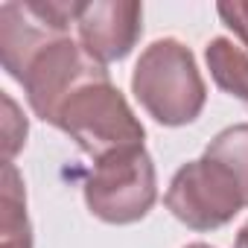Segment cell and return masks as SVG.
I'll use <instances>...</instances> for the list:
<instances>
[{
	"label": "cell",
	"mask_w": 248,
	"mask_h": 248,
	"mask_svg": "<svg viewBox=\"0 0 248 248\" xmlns=\"http://www.w3.org/2000/svg\"><path fill=\"white\" fill-rule=\"evenodd\" d=\"M204 155L210 161L222 164L233 175V181L242 190L245 207H248V123H233V126L222 129L204 146Z\"/></svg>",
	"instance_id": "cell-9"
},
{
	"label": "cell",
	"mask_w": 248,
	"mask_h": 248,
	"mask_svg": "<svg viewBox=\"0 0 248 248\" xmlns=\"http://www.w3.org/2000/svg\"><path fill=\"white\" fill-rule=\"evenodd\" d=\"M3 210H0V248H32V225L27 216L24 178L12 161L3 164Z\"/></svg>",
	"instance_id": "cell-8"
},
{
	"label": "cell",
	"mask_w": 248,
	"mask_h": 248,
	"mask_svg": "<svg viewBox=\"0 0 248 248\" xmlns=\"http://www.w3.org/2000/svg\"><path fill=\"white\" fill-rule=\"evenodd\" d=\"M216 12L222 24L242 41V50L248 53V0H233V3H216Z\"/></svg>",
	"instance_id": "cell-10"
},
{
	"label": "cell",
	"mask_w": 248,
	"mask_h": 248,
	"mask_svg": "<svg viewBox=\"0 0 248 248\" xmlns=\"http://www.w3.org/2000/svg\"><path fill=\"white\" fill-rule=\"evenodd\" d=\"M108 67L102 62H96L73 35H59L53 41H47L44 47H38L21 67V73L15 76V82L24 85L27 102L32 108V114L44 123H50V117L56 114V108L62 105V99L79 88L82 82L93 79V76H105Z\"/></svg>",
	"instance_id": "cell-5"
},
{
	"label": "cell",
	"mask_w": 248,
	"mask_h": 248,
	"mask_svg": "<svg viewBox=\"0 0 248 248\" xmlns=\"http://www.w3.org/2000/svg\"><path fill=\"white\" fill-rule=\"evenodd\" d=\"M132 93L140 108L167 129L196 123L207 102V85L196 56L178 38H158L143 47L132 70Z\"/></svg>",
	"instance_id": "cell-2"
},
{
	"label": "cell",
	"mask_w": 248,
	"mask_h": 248,
	"mask_svg": "<svg viewBox=\"0 0 248 248\" xmlns=\"http://www.w3.org/2000/svg\"><path fill=\"white\" fill-rule=\"evenodd\" d=\"M164 204L181 225L193 231H216L245 207V199L233 175L202 155L175 170Z\"/></svg>",
	"instance_id": "cell-4"
},
{
	"label": "cell",
	"mask_w": 248,
	"mask_h": 248,
	"mask_svg": "<svg viewBox=\"0 0 248 248\" xmlns=\"http://www.w3.org/2000/svg\"><path fill=\"white\" fill-rule=\"evenodd\" d=\"M184 248H213V245H207V242H190V245H184Z\"/></svg>",
	"instance_id": "cell-12"
},
{
	"label": "cell",
	"mask_w": 248,
	"mask_h": 248,
	"mask_svg": "<svg viewBox=\"0 0 248 248\" xmlns=\"http://www.w3.org/2000/svg\"><path fill=\"white\" fill-rule=\"evenodd\" d=\"M233 248H248V222L236 231V239H233Z\"/></svg>",
	"instance_id": "cell-11"
},
{
	"label": "cell",
	"mask_w": 248,
	"mask_h": 248,
	"mask_svg": "<svg viewBox=\"0 0 248 248\" xmlns=\"http://www.w3.org/2000/svg\"><path fill=\"white\" fill-rule=\"evenodd\" d=\"M82 196L91 216L105 225H135L146 219L158 202V172L146 146L93 161Z\"/></svg>",
	"instance_id": "cell-3"
},
{
	"label": "cell",
	"mask_w": 248,
	"mask_h": 248,
	"mask_svg": "<svg viewBox=\"0 0 248 248\" xmlns=\"http://www.w3.org/2000/svg\"><path fill=\"white\" fill-rule=\"evenodd\" d=\"M50 126L64 132L93 161L129 149H143L146 140L143 123L132 111L123 91L111 82V73L93 76L73 88L50 117Z\"/></svg>",
	"instance_id": "cell-1"
},
{
	"label": "cell",
	"mask_w": 248,
	"mask_h": 248,
	"mask_svg": "<svg viewBox=\"0 0 248 248\" xmlns=\"http://www.w3.org/2000/svg\"><path fill=\"white\" fill-rule=\"evenodd\" d=\"M204 62L219 91L248 105V53L225 35L204 44Z\"/></svg>",
	"instance_id": "cell-7"
},
{
	"label": "cell",
	"mask_w": 248,
	"mask_h": 248,
	"mask_svg": "<svg viewBox=\"0 0 248 248\" xmlns=\"http://www.w3.org/2000/svg\"><path fill=\"white\" fill-rule=\"evenodd\" d=\"M79 44L102 64L123 62L143 35V3L138 0H79Z\"/></svg>",
	"instance_id": "cell-6"
}]
</instances>
